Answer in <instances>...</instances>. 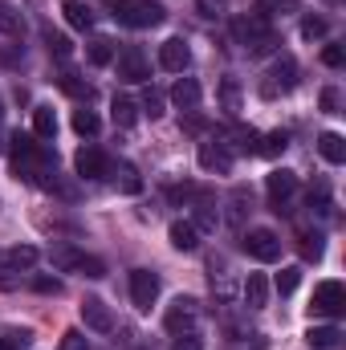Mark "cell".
I'll return each instance as SVG.
<instances>
[{"label":"cell","instance_id":"6da1fadb","mask_svg":"<svg viewBox=\"0 0 346 350\" xmlns=\"http://www.w3.org/2000/svg\"><path fill=\"white\" fill-rule=\"evenodd\" d=\"M8 167H12V179H25V183H37L41 175L53 172V155L37 143V135H12L8 139Z\"/></svg>","mask_w":346,"mask_h":350},{"label":"cell","instance_id":"7a4b0ae2","mask_svg":"<svg viewBox=\"0 0 346 350\" xmlns=\"http://www.w3.org/2000/svg\"><path fill=\"white\" fill-rule=\"evenodd\" d=\"M163 16H168V8L159 0H122L114 8V21L127 29H155V25H163Z\"/></svg>","mask_w":346,"mask_h":350},{"label":"cell","instance_id":"3957f363","mask_svg":"<svg viewBox=\"0 0 346 350\" xmlns=\"http://www.w3.org/2000/svg\"><path fill=\"white\" fill-rule=\"evenodd\" d=\"M49 261H53V269H57V273H78V277H90V281L106 277V261L90 257V253H82V249H74V245L53 249V253H49Z\"/></svg>","mask_w":346,"mask_h":350},{"label":"cell","instance_id":"277c9868","mask_svg":"<svg viewBox=\"0 0 346 350\" xmlns=\"http://www.w3.org/2000/svg\"><path fill=\"white\" fill-rule=\"evenodd\" d=\"M232 37H237L245 49H253V53L269 49V45H277V37H273V25H269L265 16H241V21L232 25Z\"/></svg>","mask_w":346,"mask_h":350},{"label":"cell","instance_id":"5b68a950","mask_svg":"<svg viewBox=\"0 0 346 350\" xmlns=\"http://www.w3.org/2000/svg\"><path fill=\"white\" fill-rule=\"evenodd\" d=\"M265 78H269V82H261V94H265V98L289 94V90L297 86V62H293V57H277Z\"/></svg>","mask_w":346,"mask_h":350},{"label":"cell","instance_id":"8992f818","mask_svg":"<svg viewBox=\"0 0 346 350\" xmlns=\"http://www.w3.org/2000/svg\"><path fill=\"white\" fill-rule=\"evenodd\" d=\"M245 253L253 257V261H277L281 257V237L273 232V228H249L245 232Z\"/></svg>","mask_w":346,"mask_h":350},{"label":"cell","instance_id":"52a82bcc","mask_svg":"<svg viewBox=\"0 0 346 350\" xmlns=\"http://www.w3.org/2000/svg\"><path fill=\"white\" fill-rule=\"evenodd\" d=\"M346 310V289L343 281H322L314 289V301H310V314H326V318H338Z\"/></svg>","mask_w":346,"mask_h":350},{"label":"cell","instance_id":"ba28073f","mask_svg":"<svg viewBox=\"0 0 346 350\" xmlns=\"http://www.w3.org/2000/svg\"><path fill=\"white\" fill-rule=\"evenodd\" d=\"M131 301H135L139 314H147V310L159 301V277H155L151 269H135V273H131Z\"/></svg>","mask_w":346,"mask_h":350},{"label":"cell","instance_id":"9c48e42d","mask_svg":"<svg viewBox=\"0 0 346 350\" xmlns=\"http://www.w3.org/2000/svg\"><path fill=\"white\" fill-rule=\"evenodd\" d=\"M118 78L131 82V86H139V82L151 78V62H147V53H143L139 45H127V49L118 53Z\"/></svg>","mask_w":346,"mask_h":350},{"label":"cell","instance_id":"30bf717a","mask_svg":"<svg viewBox=\"0 0 346 350\" xmlns=\"http://www.w3.org/2000/svg\"><path fill=\"white\" fill-rule=\"evenodd\" d=\"M196 318H200V306H196V297H175L172 306H168V314H163V326H168L172 334H191Z\"/></svg>","mask_w":346,"mask_h":350},{"label":"cell","instance_id":"8fae6325","mask_svg":"<svg viewBox=\"0 0 346 350\" xmlns=\"http://www.w3.org/2000/svg\"><path fill=\"white\" fill-rule=\"evenodd\" d=\"M74 172L82 175V179H106L110 175V155L102 147H82L74 155Z\"/></svg>","mask_w":346,"mask_h":350},{"label":"cell","instance_id":"7c38bea8","mask_svg":"<svg viewBox=\"0 0 346 350\" xmlns=\"http://www.w3.org/2000/svg\"><path fill=\"white\" fill-rule=\"evenodd\" d=\"M82 322H86V330H94V334H110L114 330V314H110V306L102 297H86L82 301Z\"/></svg>","mask_w":346,"mask_h":350},{"label":"cell","instance_id":"4fadbf2b","mask_svg":"<svg viewBox=\"0 0 346 350\" xmlns=\"http://www.w3.org/2000/svg\"><path fill=\"white\" fill-rule=\"evenodd\" d=\"M196 159H200V167H204V172H216V175L232 172V151H228L224 143H200Z\"/></svg>","mask_w":346,"mask_h":350},{"label":"cell","instance_id":"5bb4252c","mask_svg":"<svg viewBox=\"0 0 346 350\" xmlns=\"http://www.w3.org/2000/svg\"><path fill=\"white\" fill-rule=\"evenodd\" d=\"M187 62H191V49H187L183 37H168V41L159 45V66H163L168 74H183Z\"/></svg>","mask_w":346,"mask_h":350},{"label":"cell","instance_id":"9a60e30c","mask_svg":"<svg viewBox=\"0 0 346 350\" xmlns=\"http://www.w3.org/2000/svg\"><path fill=\"white\" fill-rule=\"evenodd\" d=\"M265 187H269V204H273V212H281V204L297 191V175L285 172V167H277V172L265 179Z\"/></svg>","mask_w":346,"mask_h":350},{"label":"cell","instance_id":"2e32d148","mask_svg":"<svg viewBox=\"0 0 346 350\" xmlns=\"http://www.w3.org/2000/svg\"><path fill=\"white\" fill-rule=\"evenodd\" d=\"M168 241H172L179 253H196L200 249V228L191 220H175L172 228H168Z\"/></svg>","mask_w":346,"mask_h":350},{"label":"cell","instance_id":"e0dca14e","mask_svg":"<svg viewBox=\"0 0 346 350\" xmlns=\"http://www.w3.org/2000/svg\"><path fill=\"white\" fill-rule=\"evenodd\" d=\"M200 98H204V90H200L196 78H179V82L172 86V102L179 106V110H196V106H200Z\"/></svg>","mask_w":346,"mask_h":350},{"label":"cell","instance_id":"ac0fdd59","mask_svg":"<svg viewBox=\"0 0 346 350\" xmlns=\"http://www.w3.org/2000/svg\"><path fill=\"white\" fill-rule=\"evenodd\" d=\"M241 293H245V306H249V310H265V306H269V281H265L261 273H249V277H245V289H241Z\"/></svg>","mask_w":346,"mask_h":350},{"label":"cell","instance_id":"d6986e66","mask_svg":"<svg viewBox=\"0 0 346 350\" xmlns=\"http://www.w3.org/2000/svg\"><path fill=\"white\" fill-rule=\"evenodd\" d=\"M106 179H114V187L127 191V196H139V191H143V179H139V172H135L131 163H118V167L110 163V175H106Z\"/></svg>","mask_w":346,"mask_h":350},{"label":"cell","instance_id":"ffe728a7","mask_svg":"<svg viewBox=\"0 0 346 350\" xmlns=\"http://www.w3.org/2000/svg\"><path fill=\"white\" fill-rule=\"evenodd\" d=\"M33 135L37 139H57V114H53V106H33Z\"/></svg>","mask_w":346,"mask_h":350},{"label":"cell","instance_id":"44dd1931","mask_svg":"<svg viewBox=\"0 0 346 350\" xmlns=\"http://www.w3.org/2000/svg\"><path fill=\"white\" fill-rule=\"evenodd\" d=\"M37 257H41V253H37L33 245H16V249H4V253H0V261L8 265L12 273H21V269H33V265H37Z\"/></svg>","mask_w":346,"mask_h":350},{"label":"cell","instance_id":"7402d4cb","mask_svg":"<svg viewBox=\"0 0 346 350\" xmlns=\"http://www.w3.org/2000/svg\"><path fill=\"white\" fill-rule=\"evenodd\" d=\"M318 151H322V159H326V163H334V167L346 163V139H343V135H334V131H326V135L318 139Z\"/></svg>","mask_w":346,"mask_h":350},{"label":"cell","instance_id":"603a6c76","mask_svg":"<svg viewBox=\"0 0 346 350\" xmlns=\"http://www.w3.org/2000/svg\"><path fill=\"white\" fill-rule=\"evenodd\" d=\"M62 12H66L70 29H90L94 25V12L86 8V0H62Z\"/></svg>","mask_w":346,"mask_h":350},{"label":"cell","instance_id":"cb8c5ba5","mask_svg":"<svg viewBox=\"0 0 346 350\" xmlns=\"http://www.w3.org/2000/svg\"><path fill=\"white\" fill-rule=\"evenodd\" d=\"M285 147H289V135L285 131H269V135L257 139V155H265V159H277Z\"/></svg>","mask_w":346,"mask_h":350},{"label":"cell","instance_id":"d4e9b609","mask_svg":"<svg viewBox=\"0 0 346 350\" xmlns=\"http://www.w3.org/2000/svg\"><path fill=\"white\" fill-rule=\"evenodd\" d=\"M297 8H302V0H257V16H265V21L289 16V12H297Z\"/></svg>","mask_w":346,"mask_h":350},{"label":"cell","instance_id":"484cf974","mask_svg":"<svg viewBox=\"0 0 346 350\" xmlns=\"http://www.w3.org/2000/svg\"><path fill=\"white\" fill-rule=\"evenodd\" d=\"M110 110H114V126H122V131L139 122V102H131V98H114Z\"/></svg>","mask_w":346,"mask_h":350},{"label":"cell","instance_id":"4316f807","mask_svg":"<svg viewBox=\"0 0 346 350\" xmlns=\"http://www.w3.org/2000/svg\"><path fill=\"white\" fill-rule=\"evenodd\" d=\"M29 342H33V334L25 326H4L0 330V350H25Z\"/></svg>","mask_w":346,"mask_h":350},{"label":"cell","instance_id":"83f0119b","mask_svg":"<svg viewBox=\"0 0 346 350\" xmlns=\"http://www.w3.org/2000/svg\"><path fill=\"white\" fill-rule=\"evenodd\" d=\"M86 57H90V66H110V62H114V41L94 37V41H90V49H86Z\"/></svg>","mask_w":346,"mask_h":350},{"label":"cell","instance_id":"f1b7e54d","mask_svg":"<svg viewBox=\"0 0 346 350\" xmlns=\"http://www.w3.org/2000/svg\"><path fill=\"white\" fill-rule=\"evenodd\" d=\"M343 334H338V326H310V334H306V342L318 350H330L334 342H338Z\"/></svg>","mask_w":346,"mask_h":350},{"label":"cell","instance_id":"f546056e","mask_svg":"<svg viewBox=\"0 0 346 350\" xmlns=\"http://www.w3.org/2000/svg\"><path fill=\"white\" fill-rule=\"evenodd\" d=\"M57 86L66 90L70 98H82V102H90V98H94V90H90V82H82L78 74H62V78H57Z\"/></svg>","mask_w":346,"mask_h":350},{"label":"cell","instance_id":"4dcf8cb0","mask_svg":"<svg viewBox=\"0 0 346 350\" xmlns=\"http://www.w3.org/2000/svg\"><path fill=\"white\" fill-rule=\"evenodd\" d=\"M45 49H49L53 57H70V53H74V41H70L66 33H53V29H45Z\"/></svg>","mask_w":346,"mask_h":350},{"label":"cell","instance_id":"1f68e13d","mask_svg":"<svg viewBox=\"0 0 346 350\" xmlns=\"http://www.w3.org/2000/svg\"><path fill=\"white\" fill-rule=\"evenodd\" d=\"M297 285H302V269H297V265H289V269L277 273V293H281V297H289Z\"/></svg>","mask_w":346,"mask_h":350},{"label":"cell","instance_id":"d6a6232c","mask_svg":"<svg viewBox=\"0 0 346 350\" xmlns=\"http://www.w3.org/2000/svg\"><path fill=\"white\" fill-rule=\"evenodd\" d=\"M98 126H102V122H98L94 110H74V131H78L82 139H86V135H98Z\"/></svg>","mask_w":346,"mask_h":350},{"label":"cell","instance_id":"836d02e7","mask_svg":"<svg viewBox=\"0 0 346 350\" xmlns=\"http://www.w3.org/2000/svg\"><path fill=\"white\" fill-rule=\"evenodd\" d=\"M326 29H330V25H326L322 16H306V21H302V37H306V41H318V37H326Z\"/></svg>","mask_w":346,"mask_h":350},{"label":"cell","instance_id":"e575fe53","mask_svg":"<svg viewBox=\"0 0 346 350\" xmlns=\"http://www.w3.org/2000/svg\"><path fill=\"white\" fill-rule=\"evenodd\" d=\"M297 249H302V261H322V237H310L306 232Z\"/></svg>","mask_w":346,"mask_h":350},{"label":"cell","instance_id":"d590c367","mask_svg":"<svg viewBox=\"0 0 346 350\" xmlns=\"http://www.w3.org/2000/svg\"><path fill=\"white\" fill-rule=\"evenodd\" d=\"M232 139H237V147H241V151H253V155H257V131H253V126H237V131H232Z\"/></svg>","mask_w":346,"mask_h":350},{"label":"cell","instance_id":"8d00e7d4","mask_svg":"<svg viewBox=\"0 0 346 350\" xmlns=\"http://www.w3.org/2000/svg\"><path fill=\"white\" fill-rule=\"evenodd\" d=\"M220 98H224V110H241V86H237L232 78H224V86H220Z\"/></svg>","mask_w":346,"mask_h":350},{"label":"cell","instance_id":"74e56055","mask_svg":"<svg viewBox=\"0 0 346 350\" xmlns=\"http://www.w3.org/2000/svg\"><path fill=\"white\" fill-rule=\"evenodd\" d=\"M33 289L45 293V297H57V293H62V277H45V273H41V277H33Z\"/></svg>","mask_w":346,"mask_h":350},{"label":"cell","instance_id":"f35d334b","mask_svg":"<svg viewBox=\"0 0 346 350\" xmlns=\"http://www.w3.org/2000/svg\"><path fill=\"white\" fill-rule=\"evenodd\" d=\"M318 102H322V110H326V114H343V110H338V106H343V94H338L334 86L322 90V94H318Z\"/></svg>","mask_w":346,"mask_h":350},{"label":"cell","instance_id":"ab89813d","mask_svg":"<svg viewBox=\"0 0 346 350\" xmlns=\"http://www.w3.org/2000/svg\"><path fill=\"white\" fill-rule=\"evenodd\" d=\"M322 62H326L330 70H343L346 66V49L343 45H326V49H322Z\"/></svg>","mask_w":346,"mask_h":350},{"label":"cell","instance_id":"60d3db41","mask_svg":"<svg viewBox=\"0 0 346 350\" xmlns=\"http://www.w3.org/2000/svg\"><path fill=\"white\" fill-rule=\"evenodd\" d=\"M143 110H147L151 118H159V114H163V94H159V90H147V94H143Z\"/></svg>","mask_w":346,"mask_h":350},{"label":"cell","instance_id":"b9f144b4","mask_svg":"<svg viewBox=\"0 0 346 350\" xmlns=\"http://www.w3.org/2000/svg\"><path fill=\"white\" fill-rule=\"evenodd\" d=\"M16 29H21V16H16L8 4H0V33H8V37H12Z\"/></svg>","mask_w":346,"mask_h":350},{"label":"cell","instance_id":"7bdbcfd3","mask_svg":"<svg viewBox=\"0 0 346 350\" xmlns=\"http://www.w3.org/2000/svg\"><path fill=\"white\" fill-rule=\"evenodd\" d=\"M196 8H200V16H220L224 0H196Z\"/></svg>","mask_w":346,"mask_h":350},{"label":"cell","instance_id":"ee69618b","mask_svg":"<svg viewBox=\"0 0 346 350\" xmlns=\"http://www.w3.org/2000/svg\"><path fill=\"white\" fill-rule=\"evenodd\" d=\"M62 350H90V347H86V338H82L78 330H70V334L62 338Z\"/></svg>","mask_w":346,"mask_h":350},{"label":"cell","instance_id":"f6af8a7d","mask_svg":"<svg viewBox=\"0 0 346 350\" xmlns=\"http://www.w3.org/2000/svg\"><path fill=\"white\" fill-rule=\"evenodd\" d=\"M172 350H204V347H200V338H196V334H183Z\"/></svg>","mask_w":346,"mask_h":350},{"label":"cell","instance_id":"bcb514c9","mask_svg":"<svg viewBox=\"0 0 346 350\" xmlns=\"http://www.w3.org/2000/svg\"><path fill=\"white\" fill-rule=\"evenodd\" d=\"M183 126H187V131H191V135H200V131H204V126H208V122H204V118H200V114H187V118H183Z\"/></svg>","mask_w":346,"mask_h":350},{"label":"cell","instance_id":"7dc6e473","mask_svg":"<svg viewBox=\"0 0 346 350\" xmlns=\"http://www.w3.org/2000/svg\"><path fill=\"white\" fill-rule=\"evenodd\" d=\"M16 289V277L12 273H0V293H12Z\"/></svg>","mask_w":346,"mask_h":350},{"label":"cell","instance_id":"c3c4849f","mask_svg":"<svg viewBox=\"0 0 346 350\" xmlns=\"http://www.w3.org/2000/svg\"><path fill=\"white\" fill-rule=\"evenodd\" d=\"M0 122H4V106H0Z\"/></svg>","mask_w":346,"mask_h":350}]
</instances>
